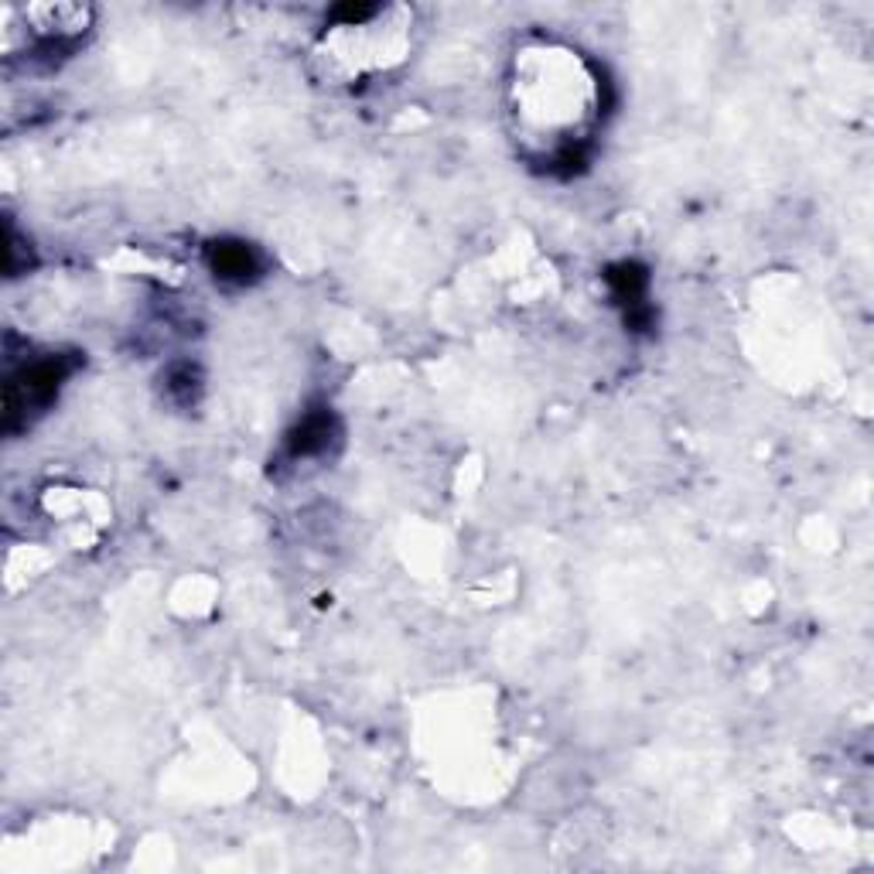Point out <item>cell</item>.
<instances>
[{"instance_id": "obj_1", "label": "cell", "mask_w": 874, "mask_h": 874, "mask_svg": "<svg viewBox=\"0 0 874 874\" xmlns=\"http://www.w3.org/2000/svg\"><path fill=\"white\" fill-rule=\"evenodd\" d=\"M68 366L62 356H52V359H38L31 363L28 369H21L14 380L8 383V428L14 431L17 420H28V414L49 407L59 387L65 383L68 376Z\"/></svg>"}, {"instance_id": "obj_2", "label": "cell", "mask_w": 874, "mask_h": 874, "mask_svg": "<svg viewBox=\"0 0 874 874\" xmlns=\"http://www.w3.org/2000/svg\"><path fill=\"white\" fill-rule=\"evenodd\" d=\"M328 441H332V414H308L294 428L288 444L294 458H312L325 452Z\"/></svg>"}, {"instance_id": "obj_3", "label": "cell", "mask_w": 874, "mask_h": 874, "mask_svg": "<svg viewBox=\"0 0 874 874\" xmlns=\"http://www.w3.org/2000/svg\"><path fill=\"white\" fill-rule=\"evenodd\" d=\"M212 270L223 280H250L256 274V256L246 243H216L212 246Z\"/></svg>"}]
</instances>
